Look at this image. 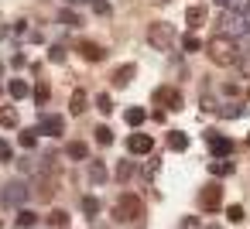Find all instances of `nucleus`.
<instances>
[{
    "instance_id": "obj_1",
    "label": "nucleus",
    "mask_w": 250,
    "mask_h": 229,
    "mask_svg": "<svg viewBox=\"0 0 250 229\" xmlns=\"http://www.w3.org/2000/svg\"><path fill=\"white\" fill-rule=\"evenodd\" d=\"M206 52H209V58H212L216 65H236V58H240V45H236L233 38H226V35H216V38L206 45Z\"/></svg>"
},
{
    "instance_id": "obj_2",
    "label": "nucleus",
    "mask_w": 250,
    "mask_h": 229,
    "mask_svg": "<svg viewBox=\"0 0 250 229\" xmlns=\"http://www.w3.org/2000/svg\"><path fill=\"white\" fill-rule=\"evenodd\" d=\"M144 215V202L134 195V191H124L120 198H117V205H113V219L117 222H134V219H141Z\"/></svg>"
},
{
    "instance_id": "obj_3",
    "label": "nucleus",
    "mask_w": 250,
    "mask_h": 229,
    "mask_svg": "<svg viewBox=\"0 0 250 229\" xmlns=\"http://www.w3.org/2000/svg\"><path fill=\"white\" fill-rule=\"evenodd\" d=\"M147 41H151V48H158V52H168L171 45H175V31H171V24H151L147 28Z\"/></svg>"
},
{
    "instance_id": "obj_4",
    "label": "nucleus",
    "mask_w": 250,
    "mask_h": 229,
    "mask_svg": "<svg viewBox=\"0 0 250 229\" xmlns=\"http://www.w3.org/2000/svg\"><path fill=\"white\" fill-rule=\"evenodd\" d=\"M223 205V185L219 181H209L202 191H199V209L202 212H216Z\"/></svg>"
},
{
    "instance_id": "obj_5",
    "label": "nucleus",
    "mask_w": 250,
    "mask_h": 229,
    "mask_svg": "<svg viewBox=\"0 0 250 229\" xmlns=\"http://www.w3.org/2000/svg\"><path fill=\"white\" fill-rule=\"evenodd\" d=\"M28 195H31V191H28L24 181H7L4 188H0V202H4V205H21Z\"/></svg>"
},
{
    "instance_id": "obj_6",
    "label": "nucleus",
    "mask_w": 250,
    "mask_h": 229,
    "mask_svg": "<svg viewBox=\"0 0 250 229\" xmlns=\"http://www.w3.org/2000/svg\"><path fill=\"white\" fill-rule=\"evenodd\" d=\"M154 103H158V110H161V106H168V110H182V93L171 89V86H161V89H154Z\"/></svg>"
},
{
    "instance_id": "obj_7",
    "label": "nucleus",
    "mask_w": 250,
    "mask_h": 229,
    "mask_svg": "<svg viewBox=\"0 0 250 229\" xmlns=\"http://www.w3.org/2000/svg\"><path fill=\"white\" fill-rule=\"evenodd\" d=\"M151 147H154V140L147 134H130L127 137V151L130 154H151Z\"/></svg>"
},
{
    "instance_id": "obj_8",
    "label": "nucleus",
    "mask_w": 250,
    "mask_h": 229,
    "mask_svg": "<svg viewBox=\"0 0 250 229\" xmlns=\"http://www.w3.org/2000/svg\"><path fill=\"white\" fill-rule=\"evenodd\" d=\"M206 140H209V151H212L216 157H226V154L233 151V140H229V137H219V134H206Z\"/></svg>"
},
{
    "instance_id": "obj_9",
    "label": "nucleus",
    "mask_w": 250,
    "mask_h": 229,
    "mask_svg": "<svg viewBox=\"0 0 250 229\" xmlns=\"http://www.w3.org/2000/svg\"><path fill=\"white\" fill-rule=\"evenodd\" d=\"M134 72H137V69H134V62H124V65H117V69H113V76H110V79H113V86H117V89H124V86L134 79Z\"/></svg>"
},
{
    "instance_id": "obj_10",
    "label": "nucleus",
    "mask_w": 250,
    "mask_h": 229,
    "mask_svg": "<svg viewBox=\"0 0 250 229\" xmlns=\"http://www.w3.org/2000/svg\"><path fill=\"white\" fill-rule=\"evenodd\" d=\"M38 130H42V134H52V137H59V134L65 130V120H62V116H55V113H52V116H42Z\"/></svg>"
},
{
    "instance_id": "obj_11",
    "label": "nucleus",
    "mask_w": 250,
    "mask_h": 229,
    "mask_svg": "<svg viewBox=\"0 0 250 229\" xmlns=\"http://www.w3.org/2000/svg\"><path fill=\"white\" fill-rule=\"evenodd\" d=\"M202 21H206V7H199V4H192V7L185 11V24H188V31H195V28H202Z\"/></svg>"
},
{
    "instance_id": "obj_12",
    "label": "nucleus",
    "mask_w": 250,
    "mask_h": 229,
    "mask_svg": "<svg viewBox=\"0 0 250 229\" xmlns=\"http://www.w3.org/2000/svg\"><path fill=\"white\" fill-rule=\"evenodd\" d=\"M79 55H83V58H89V62H100L106 52H103L96 41H79Z\"/></svg>"
},
{
    "instance_id": "obj_13",
    "label": "nucleus",
    "mask_w": 250,
    "mask_h": 229,
    "mask_svg": "<svg viewBox=\"0 0 250 229\" xmlns=\"http://www.w3.org/2000/svg\"><path fill=\"white\" fill-rule=\"evenodd\" d=\"M168 147H171V151H188V134L171 130V134H168Z\"/></svg>"
},
{
    "instance_id": "obj_14",
    "label": "nucleus",
    "mask_w": 250,
    "mask_h": 229,
    "mask_svg": "<svg viewBox=\"0 0 250 229\" xmlns=\"http://www.w3.org/2000/svg\"><path fill=\"white\" fill-rule=\"evenodd\" d=\"M45 219H48V226H55V229H65V226H69V212H65V209H52Z\"/></svg>"
},
{
    "instance_id": "obj_15",
    "label": "nucleus",
    "mask_w": 250,
    "mask_h": 229,
    "mask_svg": "<svg viewBox=\"0 0 250 229\" xmlns=\"http://www.w3.org/2000/svg\"><path fill=\"white\" fill-rule=\"evenodd\" d=\"M65 154L76 157V161H83V157H89V147H86L83 140H72V144H65Z\"/></svg>"
},
{
    "instance_id": "obj_16",
    "label": "nucleus",
    "mask_w": 250,
    "mask_h": 229,
    "mask_svg": "<svg viewBox=\"0 0 250 229\" xmlns=\"http://www.w3.org/2000/svg\"><path fill=\"white\" fill-rule=\"evenodd\" d=\"M7 93H11L14 99H24V96H28V82H24V79H11V82H7Z\"/></svg>"
},
{
    "instance_id": "obj_17",
    "label": "nucleus",
    "mask_w": 250,
    "mask_h": 229,
    "mask_svg": "<svg viewBox=\"0 0 250 229\" xmlns=\"http://www.w3.org/2000/svg\"><path fill=\"white\" fill-rule=\"evenodd\" d=\"M124 120H127V123H130V127H141V123H144V120H147V113H144V110H141V106H130V110H127V113H124Z\"/></svg>"
},
{
    "instance_id": "obj_18",
    "label": "nucleus",
    "mask_w": 250,
    "mask_h": 229,
    "mask_svg": "<svg viewBox=\"0 0 250 229\" xmlns=\"http://www.w3.org/2000/svg\"><path fill=\"white\" fill-rule=\"evenodd\" d=\"M0 127H18V110L14 106H0Z\"/></svg>"
},
{
    "instance_id": "obj_19",
    "label": "nucleus",
    "mask_w": 250,
    "mask_h": 229,
    "mask_svg": "<svg viewBox=\"0 0 250 229\" xmlns=\"http://www.w3.org/2000/svg\"><path fill=\"white\" fill-rule=\"evenodd\" d=\"M209 171H212L216 178H226V174L233 171V164H229V161H209Z\"/></svg>"
},
{
    "instance_id": "obj_20",
    "label": "nucleus",
    "mask_w": 250,
    "mask_h": 229,
    "mask_svg": "<svg viewBox=\"0 0 250 229\" xmlns=\"http://www.w3.org/2000/svg\"><path fill=\"white\" fill-rule=\"evenodd\" d=\"M134 178V161H120L117 164V181H130Z\"/></svg>"
},
{
    "instance_id": "obj_21",
    "label": "nucleus",
    "mask_w": 250,
    "mask_h": 229,
    "mask_svg": "<svg viewBox=\"0 0 250 229\" xmlns=\"http://www.w3.org/2000/svg\"><path fill=\"white\" fill-rule=\"evenodd\" d=\"M35 222H38V215H35V212H28V209H21V212H18V229H31Z\"/></svg>"
},
{
    "instance_id": "obj_22",
    "label": "nucleus",
    "mask_w": 250,
    "mask_h": 229,
    "mask_svg": "<svg viewBox=\"0 0 250 229\" xmlns=\"http://www.w3.org/2000/svg\"><path fill=\"white\" fill-rule=\"evenodd\" d=\"M69 110L79 116V113L86 110V93H72V99H69Z\"/></svg>"
},
{
    "instance_id": "obj_23",
    "label": "nucleus",
    "mask_w": 250,
    "mask_h": 229,
    "mask_svg": "<svg viewBox=\"0 0 250 229\" xmlns=\"http://www.w3.org/2000/svg\"><path fill=\"white\" fill-rule=\"evenodd\" d=\"M96 110H100V113H106V116H110V113H113V99H110V96H106V93H100V96H96Z\"/></svg>"
},
{
    "instance_id": "obj_24",
    "label": "nucleus",
    "mask_w": 250,
    "mask_h": 229,
    "mask_svg": "<svg viewBox=\"0 0 250 229\" xmlns=\"http://www.w3.org/2000/svg\"><path fill=\"white\" fill-rule=\"evenodd\" d=\"M89 178H93L96 185H100V181H106V168H103L100 161H93V164H89Z\"/></svg>"
},
{
    "instance_id": "obj_25",
    "label": "nucleus",
    "mask_w": 250,
    "mask_h": 229,
    "mask_svg": "<svg viewBox=\"0 0 250 229\" xmlns=\"http://www.w3.org/2000/svg\"><path fill=\"white\" fill-rule=\"evenodd\" d=\"M93 134H96V140H100V144H113V130H110L106 123H103V127H96Z\"/></svg>"
},
{
    "instance_id": "obj_26",
    "label": "nucleus",
    "mask_w": 250,
    "mask_h": 229,
    "mask_svg": "<svg viewBox=\"0 0 250 229\" xmlns=\"http://www.w3.org/2000/svg\"><path fill=\"white\" fill-rule=\"evenodd\" d=\"M59 21L69 24V28H76V24H79V14H76V11H59Z\"/></svg>"
},
{
    "instance_id": "obj_27",
    "label": "nucleus",
    "mask_w": 250,
    "mask_h": 229,
    "mask_svg": "<svg viewBox=\"0 0 250 229\" xmlns=\"http://www.w3.org/2000/svg\"><path fill=\"white\" fill-rule=\"evenodd\" d=\"M182 48H185V52H199V48H202V41H199L195 35H185V38H182Z\"/></svg>"
},
{
    "instance_id": "obj_28",
    "label": "nucleus",
    "mask_w": 250,
    "mask_h": 229,
    "mask_svg": "<svg viewBox=\"0 0 250 229\" xmlns=\"http://www.w3.org/2000/svg\"><path fill=\"white\" fill-rule=\"evenodd\" d=\"M83 212H86V215H96V212H100V202H96L93 195H86V198H83Z\"/></svg>"
},
{
    "instance_id": "obj_29",
    "label": "nucleus",
    "mask_w": 250,
    "mask_h": 229,
    "mask_svg": "<svg viewBox=\"0 0 250 229\" xmlns=\"http://www.w3.org/2000/svg\"><path fill=\"white\" fill-rule=\"evenodd\" d=\"M48 58H52V62H65V48H62V45H52V48H48Z\"/></svg>"
},
{
    "instance_id": "obj_30",
    "label": "nucleus",
    "mask_w": 250,
    "mask_h": 229,
    "mask_svg": "<svg viewBox=\"0 0 250 229\" xmlns=\"http://www.w3.org/2000/svg\"><path fill=\"white\" fill-rule=\"evenodd\" d=\"M35 103H38V106H45V103H48V86H45V82L35 89Z\"/></svg>"
},
{
    "instance_id": "obj_31",
    "label": "nucleus",
    "mask_w": 250,
    "mask_h": 229,
    "mask_svg": "<svg viewBox=\"0 0 250 229\" xmlns=\"http://www.w3.org/2000/svg\"><path fill=\"white\" fill-rule=\"evenodd\" d=\"M18 144H21L24 151H31V147H35V134H18Z\"/></svg>"
},
{
    "instance_id": "obj_32",
    "label": "nucleus",
    "mask_w": 250,
    "mask_h": 229,
    "mask_svg": "<svg viewBox=\"0 0 250 229\" xmlns=\"http://www.w3.org/2000/svg\"><path fill=\"white\" fill-rule=\"evenodd\" d=\"M226 215H229V222H240V219H243V205H229Z\"/></svg>"
},
{
    "instance_id": "obj_33",
    "label": "nucleus",
    "mask_w": 250,
    "mask_h": 229,
    "mask_svg": "<svg viewBox=\"0 0 250 229\" xmlns=\"http://www.w3.org/2000/svg\"><path fill=\"white\" fill-rule=\"evenodd\" d=\"M93 11L96 14H110V4H106V0H93Z\"/></svg>"
},
{
    "instance_id": "obj_34",
    "label": "nucleus",
    "mask_w": 250,
    "mask_h": 229,
    "mask_svg": "<svg viewBox=\"0 0 250 229\" xmlns=\"http://www.w3.org/2000/svg\"><path fill=\"white\" fill-rule=\"evenodd\" d=\"M0 161H11V144L0 140Z\"/></svg>"
},
{
    "instance_id": "obj_35",
    "label": "nucleus",
    "mask_w": 250,
    "mask_h": 229,
    "mask_svg": "<svg viewBox=\"0 0 250 229\" xmlns=\"http://www.w3.org/2000/svg\"><path fill=\"white\" fill-rule=\"evenodd\" d=\"M69 4H86V0H69Z\"/></svg>"
},
{
    "instance_id": "obj_36",
    "label": "nucleus",
    "mask_w": 250,
    "mask_h": 229,
    "mask_svg": "<svg viewBox=\"0 0 250 229\" xmlns=\"http://www.w3.org/2000/svg\"><path fill=\"white\" fill-rule=\"evenodd\" d=\"M0 72H4V65H0Z\"/></svg>"
},
{
    "instance_id": "obj_37",
    "label": "nucleus",
    "mask_w": 250,
    "mask_h": 229,
    "mask_svg": "<svg viewBox=\"0 0 250 229\" xmlns=\"http://www.w3.org/2000/svg\"><path fill=\"white\" fill-rule=\"evenodd\" d=\"M247 144H250V137H247Z\"/></svg>"
}]
</instances>
